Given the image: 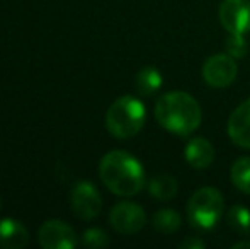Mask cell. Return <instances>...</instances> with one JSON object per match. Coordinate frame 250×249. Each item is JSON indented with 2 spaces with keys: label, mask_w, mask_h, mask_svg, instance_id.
I'll use <instances>...</instances> for the list:
<instances>
[{
  "label": "cell",
  "mask_w": 250,
  "mask_h": 249,
  "mask_svg": "<svg viewBox=\"0 0 250 249\" xmlns=\"http://www.w3.org/2000/svg\"><path fill=\"white\" fill-rule=\"evenodd\" d=\"M102 183L118 196H135L145 186V171L136 157L126 150H111L101 159Z\"/></svg>",
  "instance_id": "1"
},
{
  "label": "cell",
  "mask_w": 250,
  "mask_h": 249,
  "mask_svg": "<svg viewBox=\"0 0 250 249\" xmlns=\"http://www.w3.org/2000/svg\"><path fill=\"white\" fill-rule=\"evenodd\" d=\"M155 118L162 128L175 135H191L203 120L199 103L188 92L172 91L155 104Z\"/></svg>",
  "instance_id": "2"
},
{
  "label": "cell",
  "mask_w": 250,
  "mask_h": 249,
  "mask_svg": "<svg viewBox=\"0 0 250 249\" xmlns=\"http://www.w3.org/2000/svg\"><path fill=\"white\" fill-rule=\"evenodd\" d=\"M146 120L145 106L133 96H123L109 106L105 113V128L119 140L138 135Z\"/></svg>",
  "instance_id": "3"
},
{
  "label": "cell",
  "mask_w": 250,
  "mask_h": 249,
  "mask_svg": "<svg viewBox=\"0 0 250 249\" xmlns=\"http://www.w3.org/2000/svg\"><path fill=\"white\" fill-rule=\"evenodd\" d=\"M225 200L216 188H201L188 202L189 222L199 229H213L223 215Z\"/></svg>",
  "instance_id": "4"
},
{
  "label": "cell",
  "mask_w": 250,
  "mask_h": 249,
  "mask_svg": "<svg viewBox=\"0 0 250 249\" xmlns=\"http://www.w3.org/2000/svg\"><path fill=\"white\" fill-rule=\"evenodd\" d=\"M109 222L116 232L123 236H131L145 227L146 213L138 203L133 202H121L112 206L109 213Z\"/></svg>",
  "instance_id": "5"
},
{
  "label": "cell",
  "mask_w": 250,
  "mask_h": 249,
  "mask_svg": "<svg viewBox=\"0 0 250 249\" xmlns=\"http://www.w3.org/2000/svg\"><path fill=\"white\" fill-rule=\"evenodd\" d=\"M218 17L228 34L245 36L250 31V0H223Z\"/></svg>",
  "instance_id": "6"
},
{
  "label": "cell",
  "mask_w": 250,
  "mask_h": 249,
  "mask_svg": "<svg viewBox=\"0 0 250 249\" xmlns=\"http://www.w3.org/2000/svg\"><path fill=\"white\" fill-rule=\"evenodd\" d=\"M237 62L228 53H216L209 57L203 65V79L214 89L228 87L237 77Z\"/></svg>",
  "instance_id": "7"
},
{
  "label": "cell",
  "mask_w": 250,
  "mask_h": 249,
  "mask_svg": "<svg viewBox=\"0 0 250 249\" xmlns=\"http://www.w3.org/2000/svg\"><path fill=\"white\" fill-rule=\"evenodd\" d=\"M38 239L43 249H73L79 244L75 230L58 219L46 220L40 227Z\"/></svg>",
  "instance_id": "8"
},
{
  "label": "cell",
  "mask_w": 250,
  "mask_h": 249,
  "mask_svg": "<svg viewBox=\"0 0 250 249\" xmlns=\"http://www.w3.org/2000/svg\"><path fill=\"white\" fill-rule=\"evenodd\" d=\"M72 208L79 219H96L102 210V198L99 189L89 181L77 183L72 189Z\"/></svg>",
  "instance_id": "9"
},
{
  "label": "cell",
  "mask_w": 250,
  "mask_h": 249,
  "mask_svg": "<svg viewBox=\"0 0 250 249\" xmlns=\"http://www.w3.org/2000/svg\"><path fill=\"white\" fill-rule=\"evenodd\" d=\"M228 135L238 147L250 149V99L244 101L228 120Z\"/></svg>",
  "instance_id": "10"
},
{
  "label": "cell",
  "mask_w": 250,
  "mask_h": 249,
  "mask_svg": "<svg viewBox=\"0 0 250 249\" xmlns=\"http://www.w3.org/2000/svg\"><path fill=\"white\" fill-rule=\"evenodd\" d=\"M29 244V232L16 219L0 220V248L2 249H22Z\"/></svg>",
  "instance_id": "11"
},
{
  "label": "cell",
  "mask_w": 250,
  "mask_h": 249,
  "mask_svg": "<svg viewBox=\"0 0 250 249\" xmlns=\"http://www.w3.org/2000/svg\"><path fill=\"white\" fill-rule=\"evenodd\" d=\"M186 160L194 169H206L211 166L214 159V149L211 142H208L203 136H194L186 143Z\"/></svg>",
  "instance_id": "12"
},
{
  "label": "cell",
  "mask_w": 250,
  "mask_h": 249,
  "mask_svg": "<svg viewBox=\"0 0 250 249\" xmlns=\"http://www.w3.org/2000/svg\"><path fill=\"white\" fill-rule=\"evenodd\" d=\"M177 181L170 174H158V176L151 178L148 183V193L155 200H160V202L172 200L177 195Z\"/></svg>",
  "instance_id": "13"
},
{
  "label": "cell",
  "mask_w": 250,
  "mask_h": 249,
  "mask_svg": "<svg viewBox=\"0 0 250 249\" xmlns=\"http://www.w3.org/2000/svg\"><path fill=\"white\" fill-rule=\"evenodd\" d=\"M136 89L142 96H151L155 94L164 84V77L155 67H145L136 73Z\"/></svg>",
  "instance_id": "14"
},
{
  "label": "cell",
  "mask_w": 250,
  "mask_h": 249,
  "mask_svg": "<svg viewBox=\"0 0 250 249\" xmlns=\"http://www.w3.org/2000/svg\"><path fill=\"white\" fill-rule=\"evenodd\" d=\"M151 226L155 227V230H158L160 234H174L181 229L182 219L175 210L172 208H160L153 213L151 219Z\"/></svg>",
  "instance_id": "15"
},
{
  "label": "cell",
  "mask_w": 250,
  "mask_h": 249,
  "mask_svg": "<svg viewBox=\"0 0 250 249\" xmlns=\"http://www.w3.org/2000/svg\"><path fill=\"white\" fill-rule=\"evenodd\" d=\"M227 224L240 236H250V210L244 205H233L227 212Z\"/></svg>",
  "instance_id": "16"
},
{
  "label": "cell",
  "mask_w": 250,
  "mask_h": 249,
  "mask_svg": "<svg viewBox=\"0 0 250 249\" xmlns=\"http://www.w3.org/2000/svg\"><path fill=\"white\" fill-rule=\"evenodd\" d=\"M231 183L240 191L250 195V157H240L235 160L230 171Z\"/></svg>",
  "instance_id": "17"
},
{
  "label": "cell",
  "mask_w": 250,
  "mask_h": 249,
  "mask_svg": "<svg viewBox=\"0 0 250 249\" xmlns=\"http://www.w3.org/2000/svg\"><path fill=\"white\" fill-rule=\"evenodd\" d=\"M82 243L83 246L92 248V249H99L105 248L109 244V237L99 227H92V229H87L82 236Z\"/></svg>",
  "instance_id": "18"
},
{
  "label": "cell",
  "mask_w": 250,
  "mask_h": 249,
  "mask_svg": "<svg viewBox=\"0 0 250 249\" xmlns=\"http://www.w3.org/2000/svg\"><path fill=\"white\" fill-rule=\"evenodd\" d=\"M227 51H228V55H231L233 58L245 57V55H247V51H249L247 43H245V38L230 34V36H228V40H227Z\"/></svg>",
  "instance_id": "19"
},
{
  "label": "cell",
  "mask_w": 250,
  "mask_h": 249,
  "mask_svg": "<svg viewBox=\"0 0 250 249\" xmlns=\"http://www.w3.org/2000/svg\"><path fill=\"white\" fill-rule=\"evenodd\" d=\"M179 248L182 249H203L204 248V243L199 239V237H186L184 241H181V244H179Z\"/></svg>",
  "instance_id": "20"
},
{
  "label": "cell",
  "mask_w": 250,
  "mask_h": 249,
  "mask_svg": "<svg viewBox=\"0 0 250 249\" xmlns=\"http://www.w3.org/2000/svg\"><path fill=\"white\" fill-rule=\"evenodd\" d=\"M238 248H250V241H242V243H235L233 244V249H238Z\"/></svg>",
  "instance_id": "21"
}]
</instances>
